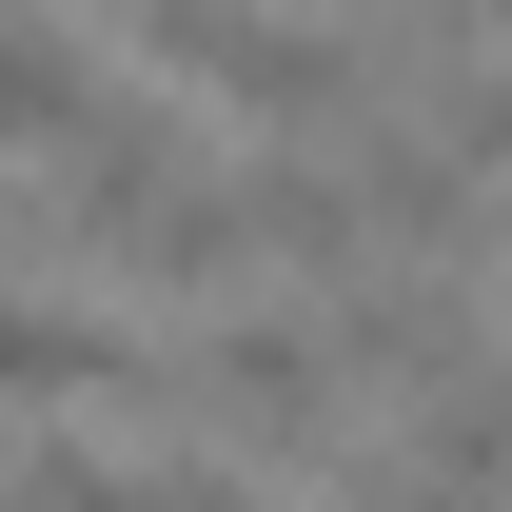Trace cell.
<instances>
[{"label": "cell", "mask_w": 512, "mask_h": 512, "mask_svg": "<svg viewBox=\"0 0 512 512\" xmlns=\"http://www.w3.org/2000/svg\"><path fill=\"white\" fill-rule=\"evenodd\" d=\"M158 60L217 79L237 119H296V138L375 99V60H355V40H316V20H237V0H158Z\"/></svg>", "instance_id": "cell-1"}, {"label": "cell", "mask_w": 512, "mask_h": 512, "mask_svg": "<svg viewBox=\"0 0 512 512\" xmlns=\"http://www.w3.org/2000/svg\"><path fill=\"white\" fill-rule=\"evenodd\" d=\"M256 256L355 276V256H394V237H375V197H355V178H316V158H256Z\"/></svg>", "instance_id": "cell-2"}, {"label": "cell", "mask_w": 512, "mask_h": 512, "mask_svg": "<svg viewBox=\"0 0 512 512\" xmlns=\"http://www.w3.org/2000/svg\"><path fill=\"white\" fill-rule=\"evenodd\" d=\"M79 119H99V60L60 20H0V158H60Z\"/></svg>", "instance_id": "cell-3"}, {"label": "cell", "mask_w": 512, "mask_h": 512, "mask_svg": "<svg viewBox=\"0 0 512 512\" xmlns=\"http://www.w3.org/2000/svg\"><path fill=\"white\" fill-rule=\"evenodd\" d=\"M414 473H453V493H493V473H512V355H453V375H434Z\"/></svg>", "instance_id": "cell-4"}, {"label": "cell", "mask_w": 512, "mask_h": 512, "mask_svg": "<svg viewBox=\"0 0 512 512\" xmlns=\"http://www.w3.org/2000/svg\"><path fill=\"white\" fill-rule=\"evenodd\" d=\"M453 355H473V335H453V296H355V316H335V375H394V394H434Z\"/></svg>", "instance_id": "cell-5"}, {"label": "cell", "mask_w": 512, "mask_h": 512, "mask_svg": "<svg viewBox=\"0 0 512 512\" xmlns=\"http://www.w3.org/2000/svg\"><path fill=\"white\" fill-rule=\"evenodd\" d=\"M119 375H138V355H119L99 316H40V296H0V394H119Z\"/></svg>", "instance_id": "cell-6"}, {"label": "cell", "mask_w": 512, "mask_h": 512, "mask_svg": "<svg viewBox=\"0 0 512 512\" xmlns=\"http://www.w3.org/2000/svg\"><path fill=\"white\" fill-rule=\"evenodd\" d=\"M453 138H473V158L512 178V79H473V99H453Z\"/></svg>", "instance_id": "cell-7"}, {"label": "cell", "mask_w": 512, "mask_h": 512, "mask_svg": "<svg viewBox=\"0 0 512 512\" xmlns=\"http://www.w3.org/2000/svg\"><path fill=\"white\" fill-rule=\"evenodd\" d=\"M138 20H158V0H138Z\"/></svg>", "instance_id": "cell-8"}, {"label": "cell", "mask_w": 512, "mask_h": 512, "mask_svg": "<svg viewBox=\"0 0 512 512\" xmlns=\"http://www.w3.org/2000/svg\"><path fill=\"white\" fill-rule=\"evenodd\" d=\"M493 20H512V0H493Z\"/></svg>", "instance_id": "cell-9"}]
</instances>
